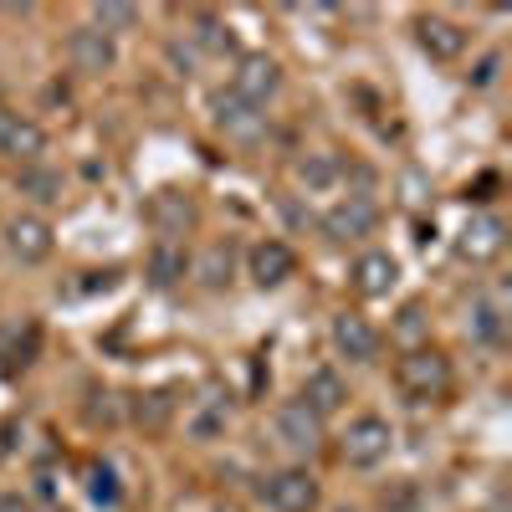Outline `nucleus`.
<instances>
[{
    "label": "nucleus",
    "instance_id": "1",
    "mask_svg": "<svg viewBox=\"0 0 512 512\" xmlns=\"http://www.w3.org/2000/svg\"><path fill=\"white\" fill-rule=\"evenodd\" d=\"M395 384L410 395V400H441L451 390V359L441 349H410L400 364H395Z\"/></svg>",
    "mask_w": 512,
    "mask_h": 512
},
{
    "label": "nucleus",
    "instance_id": "2",
    "mask_svg": "<svg viewBox=\"0 0 512 512\" xmlns=\"http://www.w3.org/2000/svg\"><path fill=\"white\" fill-rule=\"evenodd\" d=\"M256 497H262L272 512H313L318 507V482H313L308 466H277V472L262 477Z\"/></svg>",
    "mask_w": 512,
    "mask_h": 512
},
{
    "label": "nucleus",
    "instance_id": "3",
    "mask_svg": "<svg viewBox=\"0 0 512 512\" xmlns=\"http://www.w3.org/2000/svg\"><path fill=\"white\" fill-rule=\"evenodd\" d=\"M390 446H395L390 420H384V415H354L349 431H344V446H338V451H344L349 466L369 472V466H379L384 456H390Z\"/></svg>",
    "mask_w": 512,
    "mask_h": 512
},
{
    "label": "nucleus",
    "instance_id": "4",
    "mask_svg": "<svg viewBox=\"0 0 512 512\" xmlns=\"http://www.w3.org/2000/svg\"><path fill=\"white\" fill-rule=\"evenodd\" d=\"M272 436H277V446L292 451V456H313L318 441H323V420H318L303 400H287V405H277V415H272Z\"/></svg>",
    "mask_w": 512,
    "mask_h": 512
},
{
    "label": "nucleus",
    "instance_id": "5",
    "mask_svg": "<svg viewBox=\"0 0 512 512\" xmlns=\"http://www.w3.org/2000/svg\"><path fill=\"white\" fill-rule=\"evenodd\" d=\"M318 226H323L328 241H359V236H369V231L379 226V205H374L369 195H344L338 205L323 210Z\"/></svg>",
    "mask_w": 512,
    "mask_h": 512
},
{
    "label": "nucleus",
    "instance_id": "6",
    "mask_svg": "<svg viewBox=\"0 0 512 512\" xmlns=\"http://www.w3.org/2000/svg\"><path fill=\"white\" fill-rule=\"evenodd\" d=\"M282 88V67H277V57H267V52H246L241 62H236V72H231V93L236 98H246V103H256V108H267V98Z\"/></svg>",
    "mask_w": 512,
    "mask_h": 512
},
{
    "label": "nucleus",
    "instance_id": "7",
    "mask_svg": "<svg viewBox=\"0 0 512 512\" xmlns=\"http://www.w3.org/2000/svg\"><path fill=\"white\" fill-rule=\"evenodd\" d=\"M0 154L16 159V164H36L47 154V134H41V123L16 113V108H0Z\"/></svg>",
    "mask_w": 512,
    "mask_h": 512
},
{
    "label": "nucleus",
    "instance_id": "8",
    "mask_svg": "<svg viewBox=\"0 0 512 512\" xmlns=\"http://www.w3.org/2000/svg\"><path fill=\"white\" fill-rule=\"evenodd\" d=\"M67 57H72V67H77L82 77H103V72H113V62H118V41H113L108 31H98V26H77V31L67 36Z\"/></svg>",
    "mask_w": 512,
    "mask_h": 512
},
{
    "label": "nucleus",
    "instance_id": "9",
    "mask_svg": "<svg viewBox=\"0 0 512 512\" xmlns=\"http://www.w3.org/2000/svg\"><path fill=\"white\" fill-rule=\"evenodd\" d=\"M328 338H333L338 359H349V364H374V359H379V333H374V323L359 318V313H338L333 328H328Z\"/></svg>",
    "mask_w": 512,
    "mask_h": 512
},
{
    "label": "nucleus",
    "instance_id": "10",
    "mask_svg": "<svg viewBox=\"0 0 512 512\" xmlns=\"http://www.w3.org/2000/svg\"><path fill=\"white\" fill-rule=\"evenodd\" d=\"M41 359V323L36 318H16L0 328V369L6 374H21Z\"/></svg>",
    "mask_w": 512,
    "mask_h": 512
},
{
    "label": "nucleus",
    "instance_id": "11",
    "mask_svg": "<svg viewBox=\"0 0 512 512\" xmlns=\"http://www.w3.org/2000/svg\"><path fill=\"white\" fill-rule=\"evenodd\" d=\"M6 251L16 256L21 267L47 262V256H52V226L41 221V216H16V221L6 226Z\"/></svg>",
    "mask_w": 512,
    "mask_h": 512
},
{
    "label": "nucleus",
    "instance_id": "12",
    "mask_svg": "<svg viewBox=\"0 0 512 512\" xmlns=\"http://www.w3.org/2000/svg\"><path fill=\"white\" fill-rule=\"evenodd\" d=\"M216 123L226 128L231 139L256 144V139L267 134V108H256V103H246V98H236V93H221V98H216Z\"/></svg>",
    "mask_w": 512,
    "mask_h": 512
},
{
    "label": "nucleus",
    "instance_id": "13",
    "mask_svg": "<svg viewBox=\"0 0 512 512\" xmlns=\"http://www.w3.org/2000/svg\"><path fill=\"white\" fill-rule=\"evenodd\" d=\"M246 267H251V282H256V287H282V282L292 277V267H297V256H292L287 241H272V236H267V241L251 246Z\"/></svg>",
    "mask_w": 512,
    "mask_h": 512
},
{
    "label": "nucleus",
    "instance_id": "14",
    "mask_svg": "<svg viewBox=\"0 0 512 512\" xmlns=\"http://www.w3.org/2000/svg\"><path fill=\"white\" fill-rule=\"evenodd\" d=\"M149 226H154L164 241L185 236V231L195 226V200L180 195V190H159V195L149 200Z\"/></svg>",
    "mask_w": 512,
    "mask_h": 512
},
{
    "label": "nucleus",
    "instance_id": "15",
    "mask_svg": "<svg viewBox=\"0 0 512 512\" xmlns=\"http://www.w3.org/2000/svg\"><path fill=\"white\" fill-rule=\"evenodd\" d=\"M502 241H507V226L497 216H472L466 231H461V241H456V251L466 256V262H492V256L502 251Z\"/></svg>",
    "mask_w": 512,
    "mask_h": 512
},
{
    "label": "nucleus",
    "instance_id": "16",
    "mask_svg": "<svg viewBox=\"0 0 512 512\" xmlns=\"http://www.w3.org/2000/svg\"><path fill=\"white\" fill-rule=\"evenodd\" d=\"M415 36H420V47L431 52L436 62H451V57L466 52V31L456 21H446V16H420L415 21Z\"/></svg>",
    "mask_w": 512,
    "mask_h": 512
},
{
    "label": "nucleus",
    "instance_id": "17",
    "mask_svg": "<svg viewBox=\"0 0 512 512\" xmlns=\"http://www.w3.org/2000/svg\"><path fill=\"white\" fill-rule=\"evenodd\" d=\"M395 277H400V262L390 251H364L354 262V292L359 297H384L395 287Z\"/></svg>",
    "mask_w": 512,
    "mask_h": 512
},
{
    "label": "nucleus",
    "instance_id": "18",
    "mask_svg": "<svg viewBox=\"0 0 512 512\" xmlns=\"http://www.w3.org/2000/svg\"><path fill=\"white\" fill-rule=\"evenodd\" d=\"M297 400H303V405L323 420V415H333V410H344V400H349V384L338 379L333 369H313V374L303 379V395H297Z\"/></svg>",
    "mask_w": 512,
    "mask_h": 512
},
{
    "label": "nucleus",
    "instance_id": "19",
    "mask_svg": "<svg viewBox=\"0 0 512 512\" xmlns=\"http://www.w3.org/2000/svg\"><path fill=\"white\" fill-rule=\"evenodd\" d=\"M190 272V256H185V246L180 241H159L154 251H149V267H144V277L164 292V287H175L180 277Z\"/></svg>",
    "mask_w": 512,
    "mask_h": 512
},
{
    "label": "nucleus",
    "instance_id": "20",
    "mask_svg": "<svg viewBox=\"0 0 512 512\" xmlns=\"http://www.w3.org/2000/svg\"><path fill=\"white\" fill-rule=\"evenodd\" d=\"M502 308L492 303V297H477L472 308H466V338H472V344H502Z\"/></svg>",
    "mask_w": 512,
    "mask_h": 512
},
{
    "label": "nucleus",
    "instance_id": "21",
    "mask_svg": "<svg viewBox=\"0 0 512 512\" xmlns=\"http://www.w3.org/2000/svg\"><path fill=\"white\" fill-rule=\"evenodd\" d=\"M226 425H231V405L226 400H200L190 410V420H185V431H190V441H216V436H226Z\"/></svg>",
    "mask_w": 512,
    "mask_h": 512
},
{
    "label": "nucleus",
    "instance_id": "22",
    "mask_svg": "<svg viewBox=\"0 0 512 512\" xmlns=\"http://www.w3.org/2000/svg\"><path fill=\"white\" fill-rule=\"evenodd\" d=\"M231 267H236V251H231V241H216V246H205V256H200L195 277H200L205 287H226V282H231Z\"/></svg>",
    "mask_w": 512,
    "mask_h": 512
},
{
    "label": "nucleus",
    "instance_id": "23",
    "mask_svg": "<svg viewBox=\"0 0 512 512\" xmlns=\"http://www.w3.org/2000/svg\"><path fill=\"white\" fill-rule=\"evenodd\" d=\"M16 185H21V195H31V200H41V205H52V200H62V175H57V169H41V164H26L21 175H16Z\"/></svg>",
    "mask_w": 512,
    "mask_h": 512
},
{
    "label": "nucleus",
    "instance_id": "24",
    "mask_svg": "<svg viewBox=\"0 0 512 512\" xmlns=\"http://www.w3.org/2000/svg\"><path fill=\"white\" fill-rule=\"evenodd\" d=\"M338 175H344V164H338L333 154H308V159H297V180H303L308 190H328Z\"/></svg>",
    "mask_w": 512,
    "mask_h": 512
},
{
    "label": "nucleus",
    "instance_id": "25",
    "mask_svg": "<svg viewBox=\"0 0 512 512\" xmlns=\"http://www.w3.org/2000/svg\"><path fill=\"white\" fill-rule=\"evenodd\" d=\"M169 415H175V390H149V395H139V405H134V420L144 425V431H159Z\"/></svg>",
    "mask_w": 512,
    "mask_h": 512
},
{
    "label": "nucleus",
    "instance_id": "26",
    "mask_svg": "<svg viewBox=\"0 0 512 512\" xmlns=\"http://www.w3.org/2000/svg\"><path fill=\"white\" fill-rule=\"evenodd\" d=\"M93 26L118 36V31H134L139 26V6H123V0H103V6H93Z\"/></svg>",
    "mask_w": 512,
    "mask_h": 512
},
{
    "label": "nucleus",
    "instance_id": "27",
    "mask_svg": "<svg viewBox=\"0 0 512 512\" xmlns=\"http://www.w3.org/2000/svg\"><path fill=\"white\" fill-rule=\"evenodd\" d=\"M88 497L98 507H118V477H113V466H88Z\"/></svg>",
    "mask_w": 512,
    "mask_h": 512
},
{
    "label": "nucleus",
    "instance_id": "28",
    "mask_svg": "<svg viewBox=\"0 0 512 512\" xmlns=\"http://www.w3.org/2000/svg\"><path fill=\"white\" fill-rule=\"evenodd\" d=\"M195 41L205 52H226L231 47V26L221 16H195Z\"/></svg>",
    "mask_w": 512,
    "mask_h": 512
},
{
    "label": "nucleus",
    "instance_id": "29",
    "mask_svg": "<svg viewBox=\"0 0 512 512\" xmlns=\"http://www.w3.org/2000/svg\"><path fill=\"white\" fill-rule=\"evenodd\" d=\"M497 67H502V57L487 52V57L477 62V72H466V82H472V88H492V82H497Z\"/></svg>",
    "mask_w": 512,
    "mask_h": 512
},
{
    "label": "nucleus",
    "instance_id": "30",
    "mask_svg": "<svg viewBox=\"0 0 512 512\" xmlns=\"http://www.w3.org/2000/svg\"><path fill=\"white\" fill-rule=\"evenodd\" d=\"M405 333H420V308H405V323H400Z\"/></svg>",
    "mask_w": 512,
    "mask_h": 512
},
{
    "label": "nucleus",
    "instance_id": "31",
    "mask_svg": "<svg viewBox=\"0 0 512 512\" xmlns=\"http://www.w3.org/2000/svg\"><path fill=\"white\" fill-rule=\"evenodd\" d=\"M31 512H67V507H57V502H47V507H31Z\"/></svg>",
    "mask_w": 512,
    "mask_h": 512
}]
</instances>
